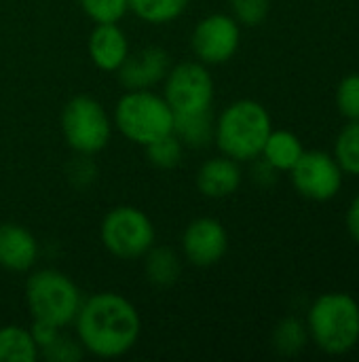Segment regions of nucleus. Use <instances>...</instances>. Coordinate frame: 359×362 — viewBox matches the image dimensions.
I'll return each mask as SVG.
<instances>
[{
  "instance_id": "nucleus-1",
  "label": "nucleus",
  "mask_w": 359,
  "mask_h": 362,
  "mask_svg": "<svg viewBox=\"0 0 359 362\" xmlns=\"http://www.w3.org/2000/svg\"><path fill=\"white\" fill-rule=\"evenodd\" d=\"M74 325L85 352L99 358L125 356L142 333V318L135 305L118 293L91 295L83 301Z\"/></svg>"
},
{
  "instance_id": "nucleus-2",
  "label": "nucleus",
  "mask_w": 359,
  "mask_h": 362,
  "mask_svg": "<svg viewBox=\"0 0 359 362\" xmlns=\"http://www.w3.org/2000/svg\"><path fill=\"white\" fill-rule=\"evenodd\" d=\"M271 129V115L260 102L237 100L216 119L214 140L222 155L235 161H252L260 157Z\"/></svg>"
},
{
  "instance_id": "nucleus-3",
  "label": "nucleus",
  "mask_w": 359,
  "mask_h": 362,
  "mask_svg": "<svg viewBox=\"0 0 359 362\" xmlns=\"http://www.w3.org/2000/svg\"><path fill=\"white\" fill-rule=\"evenodd\" d=\"M307 329L322 352L347 354L359 341V303L347 293H326L311 305Z\"/></svg>"
},
{
  "instance_id": "nucleus-4",
  "label": "nucleus",
  "mask_w": 359,
  "mask_h": 362,
  "mask_svg": "<svg viewBox=\"0 0 359 362\" xmlns=\"http://www.w3.org/2000/svg\"><path fill=\"white\" fill-rule=\"evenodd\" d=\"M25 303L32 320L66 329L74 322L83 297L66 274L57 269H38L25 282Z\"/></svg>"
},
{
  "instance_id": "nucleus-5",
  "label": "nucleus",
  "mask_w": 359,
  "mask_h": 362,
  "mask_svg": "<svg viewBox=\"0 0 359 362\" xmlns=\"http://www.w3.org/2000/svg\"><path fill=\"white\" fill-rule=\"evenodd\" d=\"M114 125L135 144H150L174 132V110L163 95L150 89L127 91L114 108Z\"/></svg>"
},
{
  "instance_id": "nucleus-6",
  "label": "nucleus",
  "mask_w": 359,
  "mask_h": 362,
  "mask_svg": "<svg viewBox=\"0 0 359 362\" xmlns=\"http://www.w3.org/2000/svg\"><path fill=\"white\" fill-rule=\"evenodd\" d=\"M61 134L74 153L91 157L108 146L112 123L95 98L74 95L61 110Z\"/></svg>"
},
{
  "instance_id": "nucleus-7",
  "label": "nucleus",
  "mask_w": 359,
  "mask_h": 362,
  "mask_svg": "<svg viewBox=\"0 0 359 362\" xmlns=\"http://www.w3.org/2000/svg\"><path fill=\"white\" fill-rule=\"evenodd\" d=\"M102 244L121 261L142 259L154 246V225L140 208L116 206L102 221Z\"/></svg>"
},
{
  "instance_id": "nucleus-8",
  "label": "nucleus",
  "mask_w": 359,
  "mask_h": 362,
  "mask_svg": "<svg viewBox=\"0 0 359 362\" xmlns=\"http://www.w3.org/2000/svg\"><path fill=\"white\" fill-rule=\"evenodd\" d=\"M163 98L171 106L174 115L212 110L214 78L207 66L201 62H182L169 68Z\"/></svg>"
},
{
  "instance_id": "nucleus-9",
  "label": "nucleus",
  "mask_w": 359,
  "mask_h": 362,
  "mask_svg": "<svg viewBox=\"0 0 359 362\" xmlns=\"http://www.w3.org/2000/svg\"><path fill=\"white\" fill-rule=\"evenodd\" d=\"M241 42V28L233 15L212 13L203 17L193 30V53L205 66H218L229 62Z\"/></svg>"
},
{
  "instance_id": "nucleus-10",
  "label": "nucleus",
  "mask_w": 359,
  "mask_h": 362,
  "mask_svg": "<svg viewBox=\"0 0 359 362\" xmlns=\"http://www.w3.org/2000/svg\"><path fill=\"white\" fill-rule=\"evenodd\" d=\"M290 174L296 191L313 202H328L336 197L343 187V170L339 161L324 151H305Z\"/></svg>"
},
{
  "instance_id": "nucleus-11",
  "label": "nucleus",
  "mask_w": 359,
  "mask_h": 362,
  "mask_svg": "<svg viewBox=\"0 0 359 362\" xmlns=\"http://www.w3.org/2000/svg\"><path fill=\"white\" fill-rule=\"evenodd\" d=\"M229 250V233L218 218L201 216L182 233V252L195 267H212L224 259Z\"/></svg>"
},
{
  "instance_id": "nucleus-12",
  "label": "nucleus",
  "mask_w": 359,
  "mask_h": 362,
  "mask_svg": "<svg viewBox=\"0 0 359 362\" xmlns=\"http://www.w3.org/2000/svg\"><path fill=\"white\" fill-rule=\"evenodd\" d=\"M169 68H171L169 53L163 47L148 45L138 49L135 53L129 51L127 59L116 70V74H118V83L127 91H138V89H152L157 83L165 81Z\"/></svg>"
},
{
  "instance_id": "nucleus-13",
  "label": "nucleus",
  "mask_w": 359,
  "mask_h": 362,
  "mask_svg": "<svg viewBox=\"0 0 359 362\" xmlns=\"http://www.w3.org/2000/svg\"><path fill=\"white\" fill-rule=\"evenodd\" d=\"M38 242L34 233L17 223L0 225V267L6 272H28L36 265Z\"/></svg>"
},
{
  "instance_id": "nucleus-14",
  "label": "nucleus",
  "mask_w": 359,
  "mask_h": 362,
  "mask_svg": "<svg viewBox=\"0 0 359 362\" xmlns=\"http://www.w3.org/2000/svg\"><path fill=\"white\" fill-rule=\"evenodd\" d=\"M87 49L99 70L116 72L129 55V40L118 23H95Z\"/></svg>"
},
{
  "instance_id": "nucleus-15",
  "label": "nucleus",
  "mask_w": 359,
  "mask_h": 362,
  "mask_svg": "<svg viewBox=\"0 0 359 362\" xmlns=\"http://www.w3.org/2000/svg\"><path fill=\"white\" fill-rule=\"evenodd\" d=\"M243 174L239 161L222 155L207 159L197 172V189L209 199H224L241 187Z\"/></svg>"
},
{
  "instance_id": "nucleus-16",
  "label": "nucleus",
  "mask_w": 359,
  "mask_h": 362,
  "mask_svg": "<svg viewBox=\"0 0 359 362\" xmlns=\"http://www.w3.org/2000/svg\"><path fill=\"white\" fill-rule=\"evenodd\" d=\"M303 153H305V148L296 134H292L288 129H271L260 155L277 172H290L298 163Z\"/></svg>"
},
{
  "instance_id": "nucleus-17",
  "label": "nucleus",
  "mask_w": 359,
  "mask_h": 362,
  "mask_svg": "<svg viewBox=\"0 0 359 362\" xmlns=\"http://www.w3.org/2000/svg\"><path fill=\"white\" fill-rule=\"evenodd\" d=\"M214 117L212 110L180 112L174 115V134L188 148H203L214 140Z\"/></svg>"
},
{
  "instance_id": "nucleus-18",
  "label": "nucleus",
  "mask_w": 359,
  "mask_h": 362,
  "mask_svg": "<svg viewBox=\"0 0 359 362\" xmlns=\"http://www.w3.org/2000/svg\"><path fill=\"white\" fill-rule=\"evenodd\" d=\"M144 272L150 284L167 288L180 280L182 263L180 257L167 246H152L144 255Z\"/></svg>"
},
{
  "instance_id": "nucleus-19",
  "label": "nucleus",
  "mask_w": 359,
  "mask_h": 362,
  "mask_svg": "<svg viewBox=\"0 0 359 362\" xmlns=\"http://www.w3.org/2000/svg\"><path fill=\"white\" fill-rule=\"evenodd\" d=\"M40 350L30 329L8 325L0 329V362H34Z\"/></svg>"
},
{
  "instance_id": "nucleus-20",
  "label": "nucleus",
  "mask_w": 359,
  "mask_h": 362,
  "mask_svg": "<svg viewBox=\"0 0 359 362\" xmlns=\"http://www.w3.org/2000/svg\"><path fill=\"white\" fill-rule=\"evenodd\" d=\"M190 0H129V11L135 13L142 21L148 23H169L178 19L186 8Z\"/></svg>"
},
{
  "instance_id": "nucleus-21",
  "label": "nucleus",
  "mask_w": 359,
  "mask_h": 362,
  "mask_svg": "<svg viewBox=\"0 0 359 362\" xmlns=\"http://www.w3.org/2000/svg\"><path fill=\"white\" fill-rule=\"evenodd\" d=\"M309 329L298 318H284L273 331V346L284 356H296L307 348Z\"/></svg>"
},
{
  "instance_id": "nucleus-22",
  "label": "nucleus",
  "mask_w": 359,
  "mask_h": 362,
  "mask_svg": "<svg viewBox=\"0 0 359 362\" xmlns=\"http://www.w3.org/2000/svg\"><path fill=\"white\" fill-rule=\"evenodd\" d=\"M144 148H146L148 161L159 170H174L182 163V157H184V144L176 138L174 132L157 138Z\"/></svg>"
},
{
  "instance_id": "nucleus-23",
  "label": "nucleus",
  "mask_w": 359,
  "mask_h": 362,
  "mask_svg": "<svg viewBox=\"0 0 359 362\" xmlns=\"http://www.w3.org/2000/svg\"><path fill=\"white\" fill-rule=\"evenodd\" d=\"M334 159L339 161L343 172L359 176V119L349 121V125L339 134Z\"/></svg>"
},
{
  "instance_id": "nucleus-24",
  "label": "nucleus",
  "mask_w": 359,
  "mask_h": 362,
  "mask_svg": "<svg viewBox=\"0 0 359 362\" xmlns=\"http://www.w3.org/2000/svg\"><path fill=\"white\" fill-rule=\"evenodd\" d=\"M78 4L95 23H118L129 11V0H78Z\"/></svg>"
},
{
  "instance_id": "nucleus-25",
  "label": "nucleus",
  "mask_w": 359,
  "mask_h": 362,
  "mask_svg": "<svg viewBox=\"0 0 359 362\" xmlns=\"http://www.w3.org/2000/svg\"><path fill=\"white\" fill-rule=\"evenodd\" d=\"M83 354H85L83 344L63 333H59L49 346L40 350V356L49 362H76L83 358Z\"/></svg>"
},
{
  "instance_id": "nucleus-26",
  "label": "nucleus",
  "mask_w": 359,
  "mask_h": 362,
  "mask_svg": "<svg viewBox=\"0 0 359 362\" xmlns=\"http://www.w3.org/2000/svg\"><path fill=\"white\" fill-rule=\"evenodd\" d=\"M229 6L239 25L254 28L267 19L271 11V0H229Z\"/></svg>"
},
{
  "instance_id": "nucleus-27",
  "label": "nucleus",
  "mask_w": 359,
  "mask_h": 362,
  "mask_svg": "<svg viewBox=\"0 0 359 362\" xmlns=\"http://www.w3.org/2000/svg\"><path fill=\"white\" fill-rule=\"evenodd\" d=\"M336 106L349 121L359 119V74H349L336 89Z\"/></svg>"
},
{
  "instance_id": "nucleus-28",
  "label": "nucleus",
  "mask_w": 359,
  "mask_h": 362,
  "mask_svg": "<svg viewBox=\"0 0 359 362\" xmlns=\"http://www.w3.org/2000/svg\"><path fill=\"white\" fill-rule=\"evenodd\" d=\"M68 178L74 187H89L95 180V165L89 155H78L76 161L70 163Z\"/></svg>"
},
{
  "instance_id": "nucleus-29",
  "label": "nucleus",
  "mask_w": 359,
  "mask_h": 362,
  "mask_svg": "<svg viewBox=\"0 0 359 362\" xmlns=\"http://www.w3.org/2000/svg\"><path fill=\"white\" fill-rule=\"evenodd\" d=\"M30 333H32V337H34V341H36L38 350H42L44 346H49V344H51V341L61 333V329H57V327H53V325H47V322L32 320Z\"/></svg>"
},
{
  "instance_id": "nucleus-30",
  "label": "nucleus",
  "mask_w": 359,
  "mask_h": 362,
  "mask_svg": "<svg viewBox=\"0 0 359 362\" xmlns=\"http://www.w3.org/2000/svg\"><path fill=\"white\" fill-rule=\"evenodd\" d=\"M275 168L273 165H269L264 159L254 168V180H258L260 185H271V182H275Z\"/></svg>"
},
{
  "instance_id": "nucleus-31",
  "label": "nucleus",
  "mask_w": 359,
  "mask_h": 362,
  "mask_svg": "<svg viewBox=\"0 0 359 362\" xmlns=\"http://www.w3.org/2000/svg\"><path fill=\"white\" fill-rule=\"evenodd\" d=\"M347 229H349L351 238L359 242V195L353 199V204L347 212Z\"/></svg>"
}]
</instances>
